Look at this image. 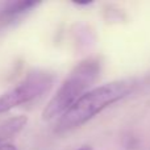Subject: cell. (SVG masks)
Listing matches in <instances>:
<instances>
[{
    "label": "cell",
    "mask_w": 150,
    "mask_h": 150,
    "mask_svg": "<svg viewBox=\"0 0 150 150\" xmlns=\"http://www.w3.org/2000/svg\"><path fill=\"white\" fill-rule=\"evenodd\" d=\"M78 150H92V149L88 148V146H84V148H80V149H78Z\"/></svg>",
    "instance_id": "cell-7"
},
{
    "label": "cell",
    "mask_w": 150,
    "mask_h": 150,
    "mask_svg": "<svg viewBox=\"0 0 150 150\" xmlns=\"http://www.w3.org/2000/svg\"><path fill=\"white\" fill-rule=\"evenodd\" d=\"M132 90L133 84L130 82L119 80L107 83L93 88L90 92H86L74 105H71L62 115L59 121L57 122L55 130L58 133H65L86 124L103 109L128 96Z\"/></svg>",
    "instance_id": "cell-1"
},
{
    "label": "cell",
    "mask_w": 150,
    "mask_h": 150,
    "mask_svg": "<svg viewBox=\"0 0 150 150\" xmlns=\"http://www.w3.org/2000/svg\"><path fill=\"white\" fill-rule=\"evenodd\" d=\"M0 150H17V149H16V146L12 145V144L5 142V144H3V145H0Z\"/></svg>",
    "instance_id": "cell-6"
},
{
    "label": "cell",
    "mask_w": 150,
    "mask_h": 150,
    "mask_svg": "<svg viewBox=\"0 0 150 150\" xmlns=\"http://www.w3.org/2000/svg\"><path fill=\"white\" fill-rule=\"evenodd\" d=\"M100 69V61L93 57L83 59L82 62L78 63L45 107L42 112V119L52 120L58 115L65 113L84 95L86 90L98 80Z\"/></svg>",
    "instance_id": "cell-2"
},
{
    "label": "cell",
    "mask_w": 150,
    "mask_h": 150,
    "mask_svg": "<svg viewBox=\"0 0 150 150\" xmlns=\"http://www.w3.org/2000/svg\"><path fill=\"white\" fill-rule=\"evenodd\" d=\"M26 122H28V117L24 115L11 117V119L3 121L0 124V145L5 144L7 140L20 133L26 125Z\"/></svg>",
    "instance_id": "cell-5"
},
{
    "label": "cell",
    "mask_w": 150,
    "mask_h": 150,
    "mask_svg": "<svg viewBox=\"0 0 150 150\" xmlns=\"http://www.w3.org/2000/svg\"><path fill=\"white\" fill-rule=\"evenodd\" d=\"M54 80L55 75L50 71H30L20 84L0 96V113H4L9 109L40 98L52 87Z\"/></svg>",
    "instance_id": "cell-3"
},
{
    "label": "cell",
    "mask_w": 150,
    "mask_h": 150,
    "mask_svg": "<svg viewBox=\"0 0 150 150\" xmlns=\"http://www.w3.org/2000/svg\"><path fill=\"white\" fill-rule=\"evenodd\" d=\"M38 4H40V1H29V0L5 3L0 8V24H8L12 20H16L21 15L30 11L32 8L37 7Z\"/></svg>",
    "instance_id": "cell-4"
}]
</instances>
